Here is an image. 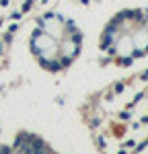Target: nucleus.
Wrapping results in <instances>:
<instances>
[{"label":"nucleus","instance_id":"2","mask_svg":"<svg viewBox=\"0 0 148 154\" xmlns=\"http://www.w3.org/2000/svg\"><path fill=\"white\" fill-rule=\"evenodd\" d=\"M82 39L85 33L72 17L49 11L37 17L29 39V49L43 70L60 72L78 58Z\"/></svg>","mask_w":148,"mask_h":154},{"label":"nucleus","instance_id":"1","mask_svg":"<svg viewBox=\"0 0 148 154\" xmlns=\"http://www.w3.org/2000/svg\"><path fill=\"white\" fill-rule=\"evenodd\" d=\"M103 64L128 68L148 56V0H115V8L101 29Z\"/></svg>","mask_w":148,"mask_h":154}]
</instances>
